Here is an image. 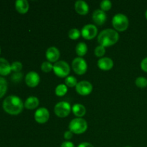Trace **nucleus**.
I'll list each match as a JSON object with an SVG mask.
<instances>
[{"label": "nucleus", "instance_id": "36", "mask_svg": "<svg viewBox=\"0 0 147 147\" xmlns=\"http://www.w3.org/2000/svg\"><path fill=\"white\" fill-rule=\"evenodd\" d=\"M0 53H1V48H0Z\"/></svg>", "mask_w": 147, "mask_h": 147}, {"label": "nucleus", "instance_id": "19", "mask_svg": "<svg viewBox=\"0 0 147 147\" xmlns=\"http://www.w3.org/2000/svg\"><path fill=\"white\" fill-rule=\"evenodd\" d=\"M73 113L75 116L78 118H81L84 116L86 113V109L83 105L80 104V103H76L72 108Z\"/></svg>", "mask_w": 147, "mask_h": 147}, {"label": "nucleus", "instance_id": "32", "mask_svg": "<svg viewBox=\"0 0 147 147\" xmlns=\"http://www.w3.org/2000/svg\"><path fill=\"white\" fill-rule=\"evenodd\" d=\"M72 137H73V133H72L70 130L66 131L65 132L64 138L66 140H70V139H72Z\"/></svg>", "mask_w": 147, "mask_h": 147}, {"label": "nucleus", "instance_id": "13", "mask_svg": "<svg viewBox=\"0 0 147 147\" xmlns=\"http://www.w3.org/2000/svg\"><path fill=\"white\" fill-rule=\"evenodd\" d=\"M107 19L106 12L102 9H96L93 13V20L95 23L98 25L104 24Z\"/></svg>", "mask_w": 147, "mask_h": 147}, {"label": "nucleus", "instance_id": "24", "mask_svg": "<svg viewBox=\"0 0 147 147\" xmlns=\"http://www.w3.org/2000/svg\"><path fill=\"white\" fill-rule=\"evenodd\" d=\"M136 86L141 88H144L147 86V79L144 77H139L135 81Z\"/></svg>", "mask_w": 147, "mask_h": 147}, {"label": "nucleus", "instance_id": "17", "mask_svg": "<svg viewBox=\"0 0 147 147\" xmlns=\"http://www.w3.org/2000/svg\"><path fill=\"white\" fill-rule=\"evenodd\" d=\"M15 7L18 12L25 14L29 9V3L27 0H17L15 2Z\"/></svg>", "mask_w": 147, "mask_h": 147}, {"label": "nucleus", "instance_id": "28", "mask_svg": "<svg viewBox=\"0 0 147 147\" xmlns=\"http://www.w3.org/2000/svg\"><path fill=\"white\" fill-rule=\"evenodd\" d=\"M22 68V64L19 61H15L12 63L11 65V69L12 71L15 72V73H20V70Z\"/></svg>", "mask_w": 147, "mask_h": 147}, {"label": "nucleus", "instance_id": "14", "mask_svg": "<svg viewBox=\"0 0 147 147\" xmlns=\"http://www.w3.org/2000/svg\"><path fill=\"white\" fill-rule=\"evenodd\" d=\"M98 66L103 70H109L113 67V62L109 57H102L98 61Z\"/></svg>", "mask_w": 147, "mask_h": 147}, {"label": "nucleus", "instance_id": "18", "mask_svg": "<svg viewBox=\"0 0 147 147\" xmlns=\"http://www.w3.org/2000/svg\"><path fill=\"white\" fill-rule=\"evenodd\" d=\"M39 99L35 96H30L26 100L25 103H24V107L27 109H30V110H33V109H36L37 106H39Z\"/></svg>", "mask_w": 147, "mask_h": 147}, {"label": "nucleus", "instance_id": "2", "mask_svg": "<svg viewBox=\"0 0 147 147\" xmlns=\"http://www.w3.org/2000/svg\"><path fill=\"white\" fill-rule=\"evenodd\" d=\"M119 38V33L113 29H106L103 30L98 36V42L100 45L109 47L116 44Z\"/></svg>", "mask_w": 147, "mask_h": 147}, {"label": "nucleus", "instance_id": "30", "mask_svg": "<svg viewBox=\"0 0 147 147\" xmlns=\"http://www.w3.org/2000/svg\"><path fill=\"white\" fill-rule=\"evenodd\" d=\"M22 77V74L21 73H16L13 75L11 78H12L13 81H20Z\"/></svg>", "mask_w": 147, "mask_h": 147}, {"label": "nucleus", "instance_id": "37", "mask_svg": "<svg viewBox=\"0 0 147 147\" xmlns=\"http://www.w3.org/2000/svg\"><path fill=\"white\" fill-rule=\"evenodd\" d=\"M126 147H131V146H126Z\"/></svg>", "mask_w": 147, "mask_h": 147}, {"label": "nucleus", "instance_id": "4", "mask_svg": "<svg viewBox=\"0 0 147 147\" xmlns=\"http://www.w3.org/2000/svg\"><path fill=\"white\" fill-rule=\"evenodd\" d=\"M112 24L118 31H124L129 27V20L126 15L123 14H117L113 17Z\"/></svg>", "mask_w": 147, "mask_h": 147}, {"label": "nucleus", "instance_id": "11", "mask_svg": "<svg viewBox=\"0 0 147 147\" xmlns=\"http://www.w3.org/2000/svg\"><path fill=\"white\" fill-rule=\"evenodd\" d=\"M40 80L38 73L34 71H31L27 73L25 76V83L29 87H36L39 84Z\"/></svg>", "mask_w": 147, "mask_h": 147}, {"label": "nucleus", "instance_id": "9", "mask_svg": "<svg viewBox=\"0 0 147 147\" xmlns=\"http://www.w3.org/2000/svg\"><path fill=\"white\" fill-rule=\"evenodd\" d=\"M98 33V29L94 24H86L81 30V34L86 40H91L96 37Z\"/></svg>", "mask_w": 147, "mask_h": 147}, {"label": "nucleus", "instance_id": "21", "mask_svg": "<svg viewBox=\"0 0 147 147\" xmlns=\"http://www.w3.org/2000/svg\"><path fill=\"white\" fill-rule=\"evenodd\" d=\"M67 86L65 84H60L56 87L55 94L58 96H63L67 93Z\"/></svg>", "mask_w": 147, "mask_h": 147}, {"label": "nucleus", "instance_id": "26", "mask_svg": "<svg viewBox=\"0 0 147 147\" xmlns=\"http://www.w3.org/2000/svg\"><path fill=\"white\" fill-rule=\"evenodd\" d=\"M41 69L43 72H45V73H49V72L51 71L52 70H53V65H52V63L50 62H43L42 64L41 65Z\"/></svg>", "mask_w": 147, "mask_h": 147}, {"label": "nucleus", "instance_id": "31", "mask_svg": "<svg viewBox=\"0 0 147 147\" xmlns=\"http://www.w3.org/2000/svg\"><path fill=\"white\" fill-rule=\"evenodd\" d=\"M141 67L144 71L147 73V57L142 60V63H141Z\"/></svg>", "mask_w": 147, "mask_h": 147}, {"label": "nucleus", "instance_id": "33", "mask_svg": "<svg viewBox=\"0 0 147 147\" xmlns=\"http://www.w3.org/2000/svg\"><path fill=\"white\" fill-rule=\"evenodd\" d=\"M60 147H75V145L73 144L72 142L67 141V142H63V143L61 144V146Z\"/></svg>", "mask_w": 147, "mask_h": 147}, {"label": "nucleus", "instance_id": "34", "mask_svg": "<svg viewBox=\"0 0 147 147\" xmlns=\"http://www.w3.org/2000/svg\"><path fill=\"white\" fill-rule=\"evenodd\" d=\"M78 147H94L91 144L88 143V142H83V143L80 144Z\"/></svg>", "mask_w": 147, "mask_h": 147}, {"label": "nucleus", "instance_id": "1", "mask_svg": "<svg viewBox=\"0 0 147 147\" xmlns=\"http://www.w3.org/2000/svg\"><path fill=\"white\" fill-rule=\"evenodd\" d=\"M24 103L17 96H9L4 99L3 109L7 113L11 115H18L22 111Z\"/></svg>", "mask_w": 147, "mask_h": 147}, {"label": "nucleus", "instance_id": "23", "mask_svg": "<svg viewBox=\"0 0 147 147\" xmlns=\"http://www.w3.org/2000/svg\"><path fill=\"white\" fill-rule=\"evenodd\" d=\"M65 85L68 87L70 88H73L74 86H76L78 84V82H77V79L75 77L73 76H67L65 79Z\"/></svg>", "mask_w": 147, "mask_h": 147}, {"label": "nucleus", "instance_id": "6", "mask_svg": "<svg viewBox=\"0 0 147 147\" xmlns=\"http://www.w3.org/2000/svg\"><path fill=\"white\" fill-rule=\"evenodd\" d=\"M55 113L58 117L64 118L68 116L71 111L70 103L65 101H60L57 103L55 106Z\"/></svg>", "mask_w": 147, "mask_h": 147}, {"label": "nucleus", "instance_id": "27", "mask_svg": "<svg viewBox=\"0 0 147 147\" xmlns=\"http://www.w3.org/2000/svg\"><path fill=\"white\" fill-rule=\"evenodd\" d=\"M112 7L111 1L109 0H103L100 2V8L103 11H108Z\"/></svg>", "mask_w": 147, "mask_h": 147}, {"label": "nucleus", "instance_id": "12", "mask_svg": "<svg viewBox=\"0 0 147 147\" xmlns=\"http://www.w3.org/2000/svg\"><path fill=\"white\" fill-rule=\"evenodd\" d=\"M46 58L50 63H56L60 57V53L58 49L55 47H50L46 51Z\"/></svg>", "mask_w": 147, "mask_h": 147}, {"label": "nucleus", "instance_id": "35", "mask_svg": "<svg viewBox=\"0 0 147 147\" xmlns=\"http://www.w3.org/2000/svg\"><path fill=\"white\" fill-rule=\"evenodd\" d=\"M145 16H146V20H147V10L146 11V13H145Z\"/></svg>", "mask_w": 147, "mask_h": 147}, {"label": "nucleus", "instance_id": "3", "mask_svg": "<svg viewBox=\"0 0 147 147\" xmlns=\"http://www.w3.org/2000/svg\"><path fill=\"white\" fill-rule=\"evenodd\" d=\"M87 122L82 118H76V119H73L69 124V129L70 131L76 134L84 133L87 130Z\"/></svg>", "mask_w": 147, "mask_h": 147}, {"label": "nucleus", "instance_id": "5", "mask_svg": "<svg viewBox=\"0 0 147 147\" xmlns=\"http://www.w3.org/2000/svg\"><path fill=\"white\" fill-rule=\"evenodd\" d=\"M53 70L57 76L60 78L67 77L70 71V66L65 61H57L53 65Z\"/></svg>", "mask_w": 147, "mask_h": 147}, {"label": "nucleus", "instance_id": "29", "mask_svg": "<svg viewBox=\"0 0 147 147\" xmlns=\"http://www.w3.org/2000/svg\"><path fill=\"white\" fill-rule=\"evenodd\" d=\"M94 53L96 56H97V57H103V55L105 54V53H106V49H105V47H103V46H97V47H96V49H95Z\"/></svg>", "mask_w": 147, "mask_h": 147}, {"label": "nucleus", "instance_id": "16", "mask_svg": "<svg viewBox=\"0 0 147 147\" xmlns=\"http://www.w3.org/2000/svg\"><path fill=\"white\" fill-rule=\"evenodd\" d=\"M11 71V65L4 58H0V75L7 76Z\"/></svg>", "mask_w": 147, "mask_h": 147}, {"label": "nucleus", "instance_id": "8", "mask_svg": "<svg viewBox=\"0 0 147 147\" xmlns=\"http://www.w3.org/2000/svg\"><path fill=\"white\" fill-rule=\"evenodd\" d=\"M76 89L78 94L81 96H87L93 90V86L87 80H82L78 83L77 86H76Z\"/></svg>", "mask_w": 147, "mask_h": 147}, {"label": "nucleus", "instance_id": "25", "mask_svg": "<svg viewBox=\"0 0 147 147\" xmlns=\"http://www.w3.org/2000/svg\"><path fill=\"white\" fill-rule=\"evenodd\" d=\"M80 34H81L80 32L76 28L71 29V30L68 32L69 37H70V39H72V40H77V39H78L79 37H80Z\"/></svg>", "mask_w": 147, "mask_h": 147}, {"label": "nucleus", "instance_id": "15", "mask_svg": "<svg viewBox=\"0 0 147 147\" xmlns=\"http://www.w3.org/2000/svg\"><path fill=\"white\" fill-rule=\"evenodd\" d=\"M75 9L78 14H81V15H85V14H88L89 11L88 4L83 0H78L75 4Z\"/></svg>", "mask_w": 147, "mask_h": 147}, {"label": "nucleus", "instance_id": "22", "mask_svg": "<svg viewBox=\"0 0 147 147\" xmlns=\"http://www.w3.org/2000/svg\"><path fill=\"white\" fill-rule=\"evenodd\" d=\"M7 90V82L4 78L0 77V98L4 96Z\"/></svg>", "mask_w": 147, "mask_h": 147}, {"label": "nucleus", "instance_id": "7", "mask_svg": "<svg viewBox=\"0 0 147 147\" xmlns=\"http://www.w3.org/2000/svg\"><path fill=\"white\" fill-rule=\"evenodd\" d=\"M72 67L78 75H83L87 71V63L83 57H76L72 62Z\"/></svg>", "mask_w": 147, "mask_h": 147}, {"label": "nucleus", "instance_id": "20", "mask_svg": "<svg viewBox=\"0 0 147 147\" xmlns=\"http://www.w3.org/2000/svg\"><path fill=\"white\" fill-rule=\"evenodd\" d=\"M76 53L78 54V55H79L80 57L84 56L88 52L87 45L85 42H79L78 44L76 45Z\"/></svg>", "mask_w": 147, "mask_h": 147}, {"label": "nucleus", "instance_id": "10", "mask_svg": "<svg viewBox=\"0 0 147 147\" xmlns=\"http://www.w3.org/2000/svg\"><path fill=\"white\" fill-rule=\"evenodd\" d=\"M50 113L46 108H40L34 113V119L39 123H45L49 120Z\"/></svg>", "mask_w": 147, "mask_h": 147}]
</instances>
